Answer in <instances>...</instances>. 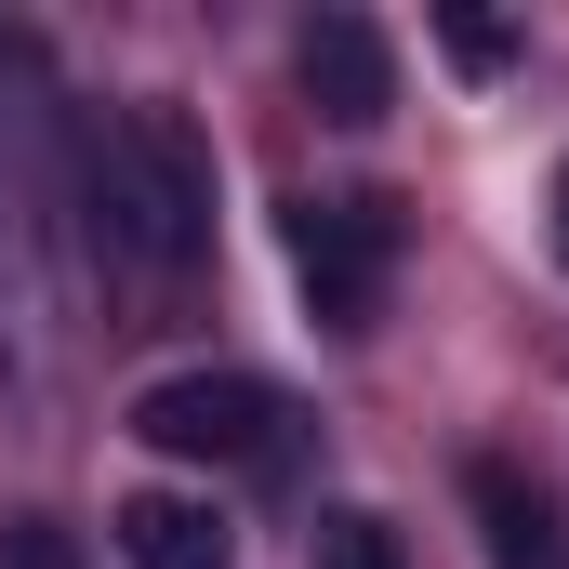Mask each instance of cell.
<instances>
[{
    "mask_svg": "<svg viewBox=\"0 0 569 569\" xmlns=\"http://www.w3.org/2000/svg\"><path fill=\"white\" fill-rule=\"evenodd\" d=\"M67 172H80V212H93L107 266L186 279V266L212 252V133H199L186 107L80 120V133H67Z\"/></svg>",
    "mask_w": 569,
    "mask_h": 569,
    "instance_id": "6da1fadb",
    "label": "cell"
},
{
    "mask_svg": "<svg viewBox=\"0 0 569 569\" xmlns=\"http://www.w3.org/2000/svg\"><path fill=\"white\" fill-rule=\"evenodd\" d=\"M291 239V279L318 305V331H371L385 318V279H398V199H371V186H305L279 212Z\"/></svg>",
    "mask_w": 569,
    "mask_h": 569,
    "instance_id": "7a4b0ae2",
    "label": "cell"
},
{
    "mask_svg": "<svg viewBox=\"0 0 569 569\" xmlns=\"http://www.w3.org/2000/svg\"><path fill=\"white\" fill-rule=\"evenodd\" d=\"M133 437L159 463H279L291 437V398L252 385V371H159L133 398Z\"/></svg>",
    "mask_w": 569,
    "mask_h": 569,
    "instance_id": "3957f363",
    "label": "cell"
},
{
    "mask_svg": "<svg viewBox=\"0 0 569 569\" xmlns=\"http://www.w3.org/2000/svg\"><path fill=\"white\" fill-rule=\"evenodd\" d=\"M305 107H318L331 133H385V107H398V40H385L371 13H305Z\"/></svg>",
    "mask_w": 569,
    "mask_h": 569,
    "instance_id": "277c9868",
    "label": "cell"
},
{
    "mask_svg": "<svg viewBox=\"0 0 569 569\" xmlns=\"http://www.w3.org/2000/svg\"><path fill=\"white\" fill-rule=\"evenodd\" d=\"M107 530H120V557H133V569H239L226 517H212V490H133Z\"/></svg>",
    "mask_w": 569,
    "mask_h": 569,
    "instance_id": "5b68a950",
    "label": "cell"
},
{
    "mask_svg": "<svg viewBox=\"0 0 569 569\" xmlns=\"http://www.w3.org/2000/svg\"><path fill=\"white\" fill-rule=\"evenodd\" d=\"M477 517H490V569H557V503L517 477V463H463Z\"/></svg>",
    "mask_w": 569,
    "mask_h": 569,
    "instance_id": "8992f818",
    "label": "cell"
},
{
    "mask_svg": "<svg viewBox=\"0 0 569 569\" xmlns=\"http://www.w3.org/2000/svg\"><path fill=\"white\" fill-rule=\"evenodd\" d=\"M318 569H411V543L385 517H318Z\"/></svg>",
    "mask_w": 569,
    "mask_h": 569,
    "instance_id": "52a82bcc",
    "label": "cell"
},
{
    "mask_svg": "<svg viewBox=\"0 0 569 569\" xmlns=\"http://www.w3.org/2000/svg\"><path fill=\"white\" fill-rule=\"evenodd\" d=\"M437 53H450L463 80H490V67L517 53V27H503V13H437Z\"/></svg>",
    "mask_w": 569,
    "mask_h": 569,
    "instance_id": "ba28073f",
    "label": "cell"
},
{
    "mask_svg": "<svg viewBox=\"0 0 569 569\" xmlns=\"http://www.w3.org/2000/svg\"><path fill=\"white\" fill-rule=\"evenodd\" d=\"M0 569H80V530L67 517H13L0 530Z\"/></svg>",
    "mask_w": 569,
    "mask_h": 569,
    "instance_id": "9c48e42d",
    "label": "cell"
},
{
    "mask_svg": "<svg viewBox=\"0 0 569 569\" xmlns=\"http://www.w3.org/2000/svg\"><path fill=\"white\" fill-rule=\"evenodd\" d=\"M557 252H569V172H557Z\"/></svg>",
    "mask_w": 569,
    "mask_h": 569,
    "instance_id": "30bf717a",
    "label": "cell"
}]
</instances>
